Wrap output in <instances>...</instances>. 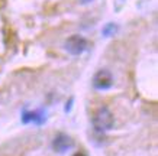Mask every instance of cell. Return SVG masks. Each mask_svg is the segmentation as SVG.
<instances>
[{
	"label": "cell",
	"mask_w": 158,
	"mask_h": 156,
	"mask_svg": "<svg viewBox=\"0 0 158 156\" xmlns=\"http://www.w3.org/2000/svg\"><path fill=\"white\" fill-rule=\"evenodd\" d=\"M74 156H87V155L83 153V152H77V153H74Z\"/></svg>",
	"instance_id": "52a82bcc"
},
{
	"label": "cell",
	"mask_w": 158,
	"mask_h": 156,
	"mask_svg": "<svg viewBox=\"0 0 158 156\" xmlns=\"http://www.w3.org/2000/svg\"><path fill=\"white\" fill-rule=\"evenodd\" d=\"M93 127L96 132H107L110 129L113 127V124H115V117H113V114L110 111L106 106L100 107V109L97 110L94 116H93Z\"/></svg>",
	"instance_id": "6da1fadb"
},
{
	"label": "cell",
	"mask_w": 158,
	"mask_h": 156,
	"mask_svg": "<svg viewBox=\"0 0 158 156\" xmlns=\"http://www.w3.org/2000/svg\"><path fill=\"white\" fill-rule=\"evenodd\" d=\"M116 32H118V25L116 23H107L106 26H103V30H102L103 36H106V38H109V36H112V35H115Z\"/></svg>",
	"instance_id": "8992f818"
},
{
	"label": "cell",
	"mask_w": 158,
	"mask_h": 156,
	"mask_svg": "<svg viewBox=\"0 0 158 156\" xmlns=\"http://www.w3.org/2000/svg\"><path fill=\"white\" fill-rule=\"evenodd\" d=\"M47 120V114L44 113V110H36V111H29V110H23L22 113V122L26 123H36L42 124Z\"/></svg>",
	"instance_id": "5b68a950"
},
{
	"label": "cell",
	"mask_w": 158,
	"mask_h": 156,
	"mask_svg": "<svg viewBox=\"0 0 158 156\" xmlns=\"http://www.w3.org/2000/svg\"><path fill=\"white\" fill-rule=\"evenodd\" d=\"M83 5H87V3H90V2H93V0H80Z\"/></svg>",
	"instance_id": "ba28073f"
},
{
	"label": "cell",
	"mask_w": 158,
	"mask_h": 156,
	"mask_svg": "<svg viewBox=\"0 0 158 156\" xmlns=\"http://www.w3.org/2000/svg\"><path fill=\"white\" fill-rule=\"evenodd\" d=\"M93 85L97 90H107L113 85V77L109 71L100 70L99 72H96V75L93 78Z\"/></svg>",
	"instance_id": "3957f363"
},
{
	"label": "cell",
	"mask_w": 158,
	"mask_h": 156,
	"mask_svg": "<svg viewBox=\"0 0 158 156\" xmlns=\"http://www.w3.org/2000/svg\"><path fill=\"white\" fill-rule=\"evenodd\" d=\"M73 140L71 137L67 136L65 133H60L55 136V139L52 140V149L58 153H65L67 150H70L73 147Z\"/></svg>",
	"instance_id": "277c9868"
},
{
	"label": "cell",
	"mask_w": 158,
	"mask_h": 156,
	"mask_svg": "<svg viewBox=\"0 0 158 156\" xmlns=\"http://www.w3.org/2000/svg\"><path fill=\"white\" fill-rule=\"evenodd\" d=\"M87 45H89V42H87V39L84 36H81V35H73V36H70L65 41L64 48L71 55H80V54H83L87 49Z\"/></svg>",
	"instance_id": "7a4b0ae2"
}]
</instances>
